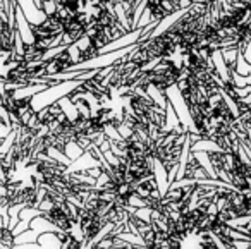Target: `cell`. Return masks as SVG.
Masks as SVG:
<instances>
[{
	"label": "cell",
	"instance_id": "6da1fadb",
	"mask_svg": "<svg viewBox=\"0 0 251 249\" xmlns=\"http://www.w3.org/2000/svg\"><path fill=\"white\" fill-rule=\"evenodd\" d=\"M4 2H5V4H9V2H11V4L14 2V4H16V0H4Z\"/></svg>",
	"mask_w": 251,
	"mask_h": 249
}]
</instances>
